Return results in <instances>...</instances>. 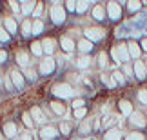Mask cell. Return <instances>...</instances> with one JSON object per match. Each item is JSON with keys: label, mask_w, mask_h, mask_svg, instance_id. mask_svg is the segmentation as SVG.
I'll return each mask as SVG.
<instances>
[{"label": "cell", "mask_w": 147, "mask_h": 140, "mask_svg": "<svg viewBox=\"0 0 147 140\" xmlns=\"http://www.w3.org/2000/svg\"><path fill=\"white\" fill-rule=\"evenodd\" d=\"M49 13H51V18H53L55 24H64V22H65V11L60 5V2H53Z\"/></svg>", "instance_id": "1"}, {"label": "cell", "mask_w": 147, "mask_h": 140, "mask_svg": "<svg viewBox=\"0 0 147 140\" xmlns=\"http://www.w3.org/2000/svg\"><path fill=\"white\" fill-rule=\"evenodd\" d=\"M113 58L120 62H127L129 60V51H127V44H118L116 47H113Z\"/></svg>", "instance_id": "2"}, {"label": "cell", "mask_w": 147, "mask_h": 140, "mask_svg": "<svg viewBox=\"0 0 147 140\" xmlns=\"http://www.w3.org/2000/svg\"><path fill=\"white\" fill-rule=\"evenodd\" d=\"M84 35L89 42H94V40H102L104 38V29H100V27H87L86 31H84Z\"/></svg>", "instance_id": "3"}, {"label": "cell", "mask_w": 147, "mask_h": 140, "mask_svg": "<svg viewBox=\"0 0 147 140\" xmlns=\"http://www.w3.org/2000/svg\"><path fill=\"white\" fill-rule=\"evenodd\" d=\"M53 93L56 95V97H62V98H65V97H69V95L73 93V87L69 86V84L62 82V84H56V86L53 87Z\"/></svg>", "instance_id": "4"}, {"label": "cell", "mask_w": 147, "mask_h": 140, "mask_svg": "<svg viewBox=\"0 0 147 140\" xmlns=\"http://www.w3.org/2000/svg\"><path fill=\"white\" fill-rule=\"evenodd\" d=\"M107 15L111 20H120L122 18V7L116 2H109L107 4Z\"/></svg>", "instance_id": "5"}, {"label": "cell", "mask_w": 147, "mask_h": 140, "mask_svg": "<svg viewBox=\"0 0 147 140\" xmlns=\"http://www.w3.org/2000/svg\"><path fill=\"white\" fill-rule=\"evenodd\" d=\"M40 137H42V140H53L58 137V129L53 126H44L40 129Z\"/></svg>", "instance_id": "6"}, {"label": "cell", "mask_w": 147, "mask_h": 140, "mask_svg": "<svg viewBox=\"0 0 147 140\" xmlns=\"http://www.w3.org/2000/svg\"><path fill=\"white\" fill-rule=\"evenodd\" d=\"M133 71H134V75H136L138 80H144V78H145L147 69H145V64L142 62V60H136V62L133 64Z\"/></svg>", "instance_id": "7"}, {"label": "cell", "mask_w": 147, "mask_h": 140, "mask_svg": "<svg viewBox=\"0 0 147 140\" xmlns=\"http://www.w3.org/2000/svg\"><path fill=\"white\" fill-rule=\"evenodd\" d=\"M9 78H11V82L15 84V87H22V86H24V75H22L18 69H11L9 71Z\"/></svg>", "instance_id": "8"}, {"label": "cell", "mask_w": 147, "mask_h": 140, "mask_svg": "<svg viewBox=\"0 0 147 140\" xmlns=\"http://www.w3.org/2000/svg\"><path fill=\"white\" fill-rule=\"evenodd\" d=\"M131 124L136 126V127H145L147 122H145V116L140 113V111H133V115H131Z\"/></svg>", "instance_id": "9"}, {"label": "cell", "mask_w": 147, "mask_h": 140, "mask_svg": "<svg viewBox=\"0 0 147 140\" xmlns=\"http://www.w3.org/2000/svg\"><path fill=\"white\" fill-rule=\"evenodd\" d=\"M55 71V60L53 58H46L44 62H40V73L42 75H49V73Z\"/></svg>", "instance_id": "10"}, {"label": "cell", "mask_w": 147, "mask_h": 140, "mask_svg": "<svg viewBox=\"0 0 147 140\" xmlns=\"http://www.w3.org/2000/svg\"><path fill=\"white\" fill-rule=\"evenodd\" d=\"M127 51H129V57H133V58L138 60L140 53H142V47H140L134 40H129V42H127Z\"/></svg>", "instance_id": "11"}, {"label": "cell", "mask_w": 147, "mask_h": 140, "mask_svg": "<svg viewBox=\"0 0 147 140\" xmlns=\"http://www.w3.org/2000/svg\"><path fill=\"white\" fill-rule=\"evenodd\" d=\"M31 116H33V122L35 124H44L47 118L44 116V113H42V109L40 108H36V106H33V109H31V113H29Z\"/></svg>", "instance_id": "12"}, {"label": "cell", "mask_w": 147, "mask_h": 140, "mask_svg": "<svg viewBox=\"0 0 147 140\" xmlns=\"http://www.w3.org/2000/svg\"><path fill=\"white\" fill-rule=\"evenodd\" d=\"M36 4H38V2H29V0L20 2V13H24V15L33 13V9H36Z\"/></svg>", "instance_id": "13"}, {"label": "cell", "mask_w": 147, "mask_h": 140, "mask_svg": "<svg viewBox=\"0 0 147 140\" xmlns=\"http://www.w3.org/2000/svg\"><path fill=\"white\" fill-rule=\"evenodd\" d=\"M4 27H5V31H7L9 35L16 33V22H15V18H11V16H4Z\"/></svg>", "instance_id": "14"}, {"label": "cell", "mask_w": 147, "mask_h": 140, "mask_svg": "<svg viewBox=\"0 0 147 140\" xmlns=\"http://www.w3.org/2000/svg\"><path fill=\"white\" fill-rule=\"evenodd\" d=\"M16 64L22 66V68H27L29 66V53H26V51L16 53Z\"/></svg>", "instance_id": "15"}, {"label": "cell", "mask_w": 147, "mask_h": 140, "mask_svg": "<svg viewBox=\"0 0 147 140\" xmlns=\"http://www.w3.org/2000/svg\"><path fill=\"white\" fill-rule=\"evenodd\" d=\"M104 140H122V133H120V129H116V127H113V129L105 131V135H104Z\"/></svg>", "instance_id": "16"}, {"label": "cell", "mask_w": 147, "mask_h": 140, "mask_svg": "<svg viewBox=\"0 0 147 140\" xmlns=\"http://www.w3.org/2000/svg\"><path fill=\"white\" fill-rule=\"evenodd\" d=\"M16 135V126L13 122H7V124H4V137L7 138H13Z\"/></svg>", "instance_id": "17"}, {"label": "cell", "mask_w": 147, "mask_h": 140, "mask_svg": "<svg viewBox=\"0 0 147 140\" xmlns=\"http://www.w3.org/2000/svg\"><path fill=\"white\" fill-rule=\"evenodd\" d=\"M118 108H120V111L123 115H133V106H131L129 100H120V102H118Z\"/></svg>", "instance_id": "18"}, {"label": "cell", "mask_w": 147, "mask_h": 140, "mask_svg": "<svg viewBox=\"0 0 147 140\" xmlns=\"http://www.w3.org/2000/svg\"><path fill=\"white\" fill-rule=\"evenodd\" d=\"M60 44H62V49H64V51H67V53H71L73 49H75V42H73L69 37H64V38L60 40Z\"/></svg>", "instance_id": "19"}, {"label": "cell", "mask_w": 147, "mask_h": 140, "mask_svg": "<svg viewBox=\"0 0 147 140\" xmlns=\"http://www.w3.org/2000/svg\"><path fill=\"white\" fill-rule=\"evenodd\" d=\"M42 47H44V51H46L47 55H51L55 51V40H53V38H44V40H42Z\"/></svg>", "instance_id": "20"}, {"label": "cell", "mask_w": 147, "mask_h": 140, "mask_svg": "<svg viewBox=\"0 0 147 140\" xmlns=\"http://www.w3.org/2000/svg\"><path fill=\"white\" fill-rule=\"evenodd\" d=\"M78 49H80L82 53H87V51H91L93 49V42H89L87 38H84V40L78 42Z\"/></svg>", "instance_id": "21"}, {"label": "cell", "mask_w": 147, "mask_h": 140, "mask_svg": "<svg viewBox=\"0 0 147 140\" xmlns=\"http://www.w3.org/2000/svg\"><path fill=\"white\" fill-rule=\"evenodd\" d=\"M93 16L96 20H104L105 18V9L102 7V5H94L93 7Z\"/></svg>", "instance_id": "22"}, {"label": "cell", "mask_w": 147, "mask_h": 140, "mask_svg": "<svg viewBox=\"0 0 147 140\" xmlns=\"http://www.w3.org/2000/svg\"><path fill=\"white\" fill-rule=\"evenodd\" d=\"M51 108H53L56 115H65V111H67V108L62 102H51Z\"/></svg>", "instance_id": "23"}, {"label": "cell", "mask_w": 147, "mask_h": 140, "mask_svg": "<svg viewBox=\"0 0 147 140\" xmlns=\"http://www.w3.org/2000/svg\"><path fill=\"white\" fill-rule=\"evenodd\" d=\"M31 33H33V22L31 20H24V24H22V35L29 37Z\"/></svg>", "instance_id": "24"}, {"label": "cell", "mask_w": 147, "mask_h": 140, "mask_svg": "<svg viewBox=\"0 0 147 140\" xmlns=\"http://www.w3.org/2000/svg\"><path fill=\"white\" fill-rule=\"evenodd\" d=\"M89 62H91V58H89L87 55H84V57H80V58L76 60V68L78 69H84V68H87V66H89Z\"/></svg>", "instance_id": "25"}, {"label": "cell", "mask_w": 147, "mask_h": 140, "mask_svg": "<svg viewBox=\"0 0 147 140\" xmlns=\"http://www.w3.org/2000/svg\"><path fill=\"white\" fill-rule=\"evenodd\" d=\"M127 9L131 11V13H136V11L142 9V2H138V0H131V2H127Z\"/></svg>", "instance_id": "26"}, {"label": "cell", "mask_w": 147, "mask_h": 140, "mask_svg": "<svg viewBox=\"0 0 147 140\" xmlns=\"http://www.w3.org/2000/svg\"><path fill=\"white\" fill-rule=\"evenodd\" d=\"M31 51H33V55H35V57H40L42 51H44L42 42H33V44H31Z\"/></svg>", "instance_id": "27"}, {"label": "cell", "mask_w": 147, "mask_h": 140, "mask_svg": "<svg viewBox=\"0 0 147 140\" xmlns=\"http://www.w3.org/2000/svg\"><path fill=\"white\" fill-rule=\"evenodd\" d=\"M111 76H113V80H115V84H123L125 82V76H123L122 71H115Z\"/></svg>", "instance_id": "28"}, {"label": "cell", "mask_w": 147, "mask_h": 140, "mask_svg": "<svg viewBox=\"0 0 147 140\" xmlns=\"http://www.w3.org/2000/svg\"><path fill=\"white\" fill-rule=\"evenodd\" d=\"M42 29H44L42 20H35V22H33V35H40Z\"/></svg>", "instance_id": "29"}, {"label": "cell", "mask_w": 147, "mask_h": 140, "mask_svg": "<svg viewBox=\"0 0 147 140\" xmlns=\"http://www.w3.org/2000/svg\"><path fill=\"white\" fill-rule=\"evenodd\" d=\"M89 7V2H86V0H82V2H76V13H84Z\"/></svg>", "instance_id": "30"}, {"label": "cell", "mask_w": 147, "mask_h": 140, "mask_svg": "<svg viewBox=\"0 0 147 140\" xmlns=\"http://www.w3.org/2000/svg\"><path fill=\"white\" fill-rule=\"evenodd\" d=\"M22 120H24L26 127H33V126H35V122L31 120V115L29 113H24V115H22Z\"/></svg>", "instance_id": "31"}, {"label": "cell", "mask_w": 147, "mask_h": 140, "mask_svg": "<svg viewBox=\"0 0 147 140\" xmlns=\"http://www.w3.org/2000/svg\"><path fill=\"white\" fill-rule=\"evenodd\" d=\"M138 100L147 106V89H140V91H138Z\"/></svg>", "instance_id": "32"}, {"label": "cell", "mask_w": 147, "mask_h": 140, "mask_svg": "<svg viewBox=\"0 0 147 140\" xmlns=\"http://www.w3.org/2000/svg\"><path fill=\"white\" fill-rule=\"evenodd\" d=\"M9 37H11V35L5 31V27H0V42H7Z\"/></svg>", "instance_id": "33"}, {"label": "cell", "mask_w": 147, "mask_h": 140, "mask_svg": "<svg viewBox=\"0 0 147 140\" xmlns=\"http://www.w3.org/2000/svg\"><path fill=\"white\" fill-rule=\"evenodd\" d=\"M87 115V109L86 108H80V109H75V118H84Z\"/></svg>", "instance_id": "34"}, {"label": "cell", "mask_w": 147, "mask_h": 140, "mask_svg": "<svg viewBox=\"0 0 147 140\" xmlns=\"http://www.w3.org/2000/svg\"><path fill=\"white\" fill-rule=\"evenodd\" d=\"M98 64H100V68H105V66L109 64V62H107V55H105V53H100V57H98Z\"/></svg>", "instance_id": "35"}, {"label": "cell", "mask_w": 147, "mask_h": 140, "mask_svg": "<svg viewBox=\"0 0 147 140\" xmlns=\"http://www.w3.org/2000/svg\"><path fill=\"white\" fill-rule=\"evenodd\" d=\"M125 140H145V138H144L142 133H131V135H129Z\"/></svg>", "instance_id": "36"}, {"label": "cell", "mask_w": 147, "mask_h": 140, "mask_svg": "<svg viewBox=\"0 0 147 140\" xmlns=\"http://www.w3.org/2000/svg\"><path fill=\"white\" fill-rule=\"evenodd\" d=\"M7 4H9V7L13 9V13H18V11H20V4H18V2L11 0V2H7Z\"/></svg>", "instance_id": "37"}, {"label": "cell", "mask_w": 147, "mask_h": 140, "mask_svg": "<svg viewBox=\"0 0 147 140\" xmlns=\"http://www.w3.org/2000/svg\"><path fill=\"white\" fill-rule=\"evenodd\" d=\"M69 131H71L69 124H60V133H62V135H69Z\"/></svg>", "instance_id": "38"}, {"label": "cell", "mask_w": 147, "mask_h": 140, "mask_svg": "<svg viewBox=\"0 0 147 140\" xmlns=\"http://www.w3.org/2000/svg\"><path fill=\"white\" fill-rule=\"evenodd\" d=\"M102 82H104V84H107L109 87H113V86H115V80H113L111 76H107V75H104V76H102Z\"/></svg>", "instance_id": "39"}, {"label": "cell", "mask_w": 147, "mask_h": 140, "mask_svg": "<svg viewBox=\"0 0 147 140\" xmlns=\"http://www.w3.org/2000/svg\"><path fill=\"white\" fill-rule=\"evenodd\" d=\"M65 7L69 9V11H75V13H76V2H73V0H67V2H65Z\"/></svg>", "instance_id": "40"}, {"label": "cell", "mask_w": 147, "mask_h": 140, "mask_svg": "<svg viewBox=\"0 0 147 140\" xmlns=\"http://www.w3.org/2000/svg\"><path fill=\"white\" fill-rule=\"evenodd\" d=\"M26 75H27V78H29V80H36V73H35V69H27Z\"/></svg>", "instance_id": "41"}, {"label": "cell", "mask_w": 147, "mask_h": 140, "mask_svg": "<svg viewBox=\"0 0 147 140\" xmlns=\"http://www.w3.org/2000/svg\"><path fill=\"white\" fill-rule=\"evenodd\" d=\"M73 108H75V109H80V108H84V100H82V98H76L75 102H73Z\"/></svg>", "instance_id": "42"}, {"label": "cell", "mask_w": 147, "mask_h": 140, "mask_svg": "<svg viewBox=\"0 0 147 140\" xmlns=\"http://www.w3.org/2000/svg\"><path fill=\"white\" fill-rule=\"evenodd\" d=\"M87 131H89V122H84V124L80 126V133H82V135H86Z\"/></svg>", "instance_id": "43"}, {"label": "cell", "mask_w": 147, "mask_h": 140, "mask_svg": "<svg viewBox=\"0 0 147 140\" xmlns=\"http://www.w3.org/2000/svg\"><path fill=\"white\" fill-rule=\"evenodd\" d=\"M4 82H5V87H7V89H13V84H11V78L9 76H5Z\"/></svg>", "instance_id": "44"}, {"label": "cell", "mask_w": 147, "mask_h": 140, "mask_svg": "<svg viewBox=\"0 0 147 140\" xmlns=\"http://www.w3.org/2000/svg\"><path fill=\"white\" fill-rule=\"evenodd\" d=\"M40 13H42V4L38 2V4H36V9H35V16H38Z\"/></svg>", "instance_id": "45"}, {"label": "cell", "mask_w": 147, "mask_h": 140, "mask_svg": "<svg viewBox=\"0 0 147 140\" xmlns=\"http://www.w3.org/2000/svg\"><path fill=\"white\" fill-rule=\"evenodd\" d=\"M5 58H7V53H5V51H0V64L5 62Z\"/></svg>", "instance_id": "46"}, {"label": "cell", "mask_w": 147, "mask_h": 140, "mask_svg": "<svg viewBox=\"0 0 147 140\" xmlns=\"http://www.w3.org/2000/svg\"><path fill=\"white\" fill-rule=\"evenodd\" d=\"M20 140H33V137L29 133H24V135H20Z\"/></svg>", "instance_id": "47"}, {"label": "cell", "mask_w": 147, "mask_h": 140, "mask_svg": "<svg viewBox=\"0 0 147 140\" xmlns=\"http://www.w3.org/2000/svg\"><path fill=\"white\" fill-rule=\"evenodd\" d=\"M123 71H125L127 75H131V73H133V68H131V66H125V68H123Z\"/></svg>", "instance_id": "48"}, {"label": "cell", "mask_w": 147, "mask_h": 140, "mask_svg": "<svg viewBox=\"0 0 147 140\" xmlns=\"http://www.w3.org/2000/svg\"><path fill=\"white\" fill-rule=\"evenodd\" d=\"M142 49H144V51H147V38H144V40H142Z\"/></svg>", "instance_id": "49"}, {"label": "cell", "mask_w": 147, "mask_h": 140, "mask_svg": "<svg viewBox=\"0 0 147 140\" xmlns=\"http://www.w3.org/2000/svg\"><path fill=\"white\" fill-rule=\"evenodd\" d=\"M0 140H4V135H2V133H0Z\"/></svg>", "instance_id": "50"}]
</instances>
